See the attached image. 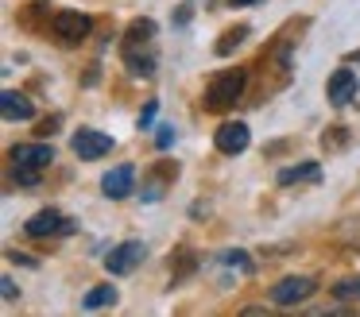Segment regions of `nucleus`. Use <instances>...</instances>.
Wrapping results in <instances>:
<instances>
[{
    "instance_id": "obj_1",
    "label": "nucleus",
    "mask_w": 360,
    "mask_h": 317,
    "mask_svg": "<svg viewBox=\"0 0 360 317\" xmlns=\"http://www.w3.org/2000/svg\"><path fill=\"white\" fill-rule=\"evenodd\" d=\"M124 62L136 77H148L155 70V23L136 20L124 35Z\"/></svg>"
},
{
    "instance_id": "obj_2",
    "label": "nucleus",
    "mask_w": 360,
    "mask_h": 317,
    "mask_svg": "<svg viewBox=\"0 0 360 317\" xmlns=\"http://www.w3.org/2000/svg\"><path fill=\"white\" fill-rule=\"evenodd\" d=\"M55 162V147L51 143H20L12 147V167H16V178L24 186H35L39 174Z\"/></svg>"
},
{
    "instance_id": "obj_3",
    "label": "nucleus",
    "mask_w": 360,
    "mask_h": 317,
    "mask_svg": "<svg viewBox=\"0 0 360 317\" xmlns=\"http://www.w3.org/2000/svg\"><path fill=\"white\" fill-rule=\"evenodd\" d=\"M244 85H248L244 70H221V74L205 85V108H210V112H225V108H233L236 101L244 97Z\"/></svg>"
},
{
    "instance_id": "obj_4",
    "label": "nucleus",
    "mask_w": 360,
    "mask_h": 317,
    "mask_svg": "<svg viewBox=\"0 0 360 317\" xmlns=\"http://www.w3.org/2000/svg\"><path fill=\"white\" fill-rule=\"evenodd\" d=\"M89 27H94V20H89L86 12H70V8H66V12H58L55 20H51V31H55V39L63 46H78L82 39L89 35Z\"/></svg>"
},
{
    "instance_id": "obj_5",
    "label": "nucleus",
    "mask_w": 360,
    "mask_h": 317,
    "mask_svg": "<svg viewBox=\"0 0 360 317\" xmlns=\"http://www.w3.org/2000/svg\"><path fill=\"white\" fill-rule=\"evenodd\" d=\"M314 290H318V278L314 275H290V278H283V283H275L271 302L275 306H298V302H306Z\"/></svg>"
},
{
    "instance_id": "obj_6",
    "label": "nucleus",
    "mask_w": 360,
    "mask_h": 317,
    "mask_svg": "<svg viewBox=\"0 0 360 317\" xmlns=\"http://www.w3.org/2000/svg\"><path fill=\"white\" fill-rule=\"evenodd\" d=\"M143 255H148V247H143L140 240H124V244H117L105 255V271H109V275H132Z\"/></svg>"
},
{
    "instance_id": "obj_7",
    "label": "nucleus",
    "mask_w": 360,
    "mask_h": 317,
    "mask_svg": "<svg viewBox=\"0 0 360 317\" xmlns=\"http://www.w3.org/2000/svg\"><path fill=\"white\" fill-rule=\"evenodd\" d=\"M74 224L66 221L58 209H39L35 216H27V224H24V232L27 236H35V240H51V236H66Z\"/></svg>"
},
{
    "instance_id": "obj_8",
    "label": "nucleus",
    "mask_w": 360,
    "mask_h": 317,
    "mask_svg": "<svg viewBox=\"0 0 360 317\" xmlns=\"http://www.w3.org/2000/svg\"><path fill=\"white\" fill-rule=\"evenodd\" d=\"M248 139H252L248 124H240V120H225V124L217 128V136H213V143H217V151H221V155H240V151H248Z\"/></svg>"
},
{
    "instance_id": "obj_9",
    "label": "nucleus",
    "mask_w": 360,
    "mask_h": 317,
    "mask_svg": "<svg viewBox=\"0 0 360 317\" xmlns=\"http://www.w3.org/2000/svg\"><path fill=\"white\" fill-rule=\"evenodd\" d=\"M109 151H112V136H105L97 128L74 131V155H82V159H105Z\"/></svg>"
},
{
    "instance_id": "obj_10",
    "label": "nucleus",
    "mask_w": 360,
    "mask_h": 317,
    "mask_svg": "<svg viewBox=\"0 0 360 317\" xmlns=\"http://www.w3.org/2000/svg\"><path fill=\"white\" fill-rule=\"evenodd\" d=\"M132 186H136V170L128 167H112V170H105V178H101V190H105V198H112V201H120V198H128L132 193Z\"/></svg>"
},
{
    "instance_id": "obj_11",
    "label": "nucleus",
    "mask_w": 360,
    "mask_h": 317,
    "mask_svg": "<svg viewBox=\"0 0 360 317\" xmlns=\"http://www.w3.org/2000/svg\"><path fill=\"white\" fill-rule=\"evenodd\" d=\"M356 74L352 70H333L329 74V85H326V93H329V105H349L352 97H356Z\"/></svg>"
},
{
    "instance_id": "obj_12",
    "label": "nucleus",
    "mask_w": 360,
    "mask_h": 317,
    "mask_svg": "<svg viewBox=\"0 0 360 317\" xmlns=\"http://www.w3.org/2000/svg\"><path fill=\"white\" fill-rule=\"evenodd\" d=\"M0 112H4V120H32V116H35V105L24 97V93L4 89V97H0Z\"/></svg>"
},
{
    "instance_id": "obj_13",
    "label": "nucleus",
    "mask_w": 360,
    "mask_h": 317,
    "mask_svg": "<svg viewBox=\"0 0 360 317\" xmlns=\"http://www.w3.org/2000/svg\"><path fill=\"white\" fill-rule=\"evenodd\" d=\"M321 170H318V162H298V167H290V170H279V182L283 186H295V182H314Z\"/></svg>"
},
{
    "instance_id": "obj_14",
    "label": "nucleus",
    "mask_w": 360,
    "mask_h": 317,
    "mask_svg": "<svg viewBox=\"0 0 360 317\" xmlns=\"http://www.w3.org/2000/svg\"><path fill=\"white\" fill-rule=\"evenodd\" d=\"M112 302H117V290H112L109 283H101V286H94V290L86 294L82 306H86V309H101V306H112Z\"/></svg>"
},
{
    "instance_id": "obj_15",
    "label": "nucleus",
    "mask_w": 360,
    "mask_h": 317,
    "mask_svg": "<svg viewBox=\"0 0 360 317\" xmlns=\"http://www.w3.org/2000/svg\"><path fill=\"white\" fill-rule=\"evenodd\" d=\"M248 35V27H236V31H225V35L217 39V54H233L236 46H240V39Z\"/></svg>"
},
{
    "instance_id": "obj_16",
    "label": "nucleus",
    "mask_w": 360,
    "mask_h": 317,
    "mask_svg": "<svg viewBox=\"0 0 360 317\" xmlns=\"http://www.w3.org/2000/svg\"><path fill=\"white\" fill-rule=\"evenodd\" d=\"M337 298L349 302V298H360V278H345V283H337Z\"/></svg>"
},
{
    "instance_id": "obj_17",
    "label": "nucleus",
    "mask_w": 360,
    "mask_h": 317,
    "mask_svg": "<svg viewBox=\"0 0 360 317\" xmlns=\"http://www.w3.org/2000/svg\"><path fill=\"white\" fill-rule=\"evenodd\" d=\"M221 263H229V267H240V271H252L248 252H225V255H221Z\"/></svg>"
},
{
    "instance_id": "obj_18",
    "label": "nucleus",
    "mask_w": 360,
    "mask_h": 317,
    "mask_svg": "<svg viewBox=\"0 0 360 317\" xmlns=\"http://www.w3.org/2000/svg\"><path fill=\"white\" fill-rule=\"evenodd\" d=\"M155 112H159V101H148V105H143V112H140V128H151Z\"/></svg>"
},
{
    "instance_id": "obj_19",
    "label": "nucleus",
    "mask_w": 360,
    "mask_h": 317,
    "mask_svg": "<svg viewBox=\"0 0 360 317\" xmlns=\"http://www.w3.org/2000/svg\"><path fill=\"white\" fill-rule=\"evenodd\" d=\"M174 139H179V136H174V128H159V131H155V143L163 147V151H167V147L174 143Z\"/></svg>"
},
{
    "instance_id": "obj_20",
    "label": "nucleus",
    "mask_w": 360,
    "mask_h": 317,
    "mask_svg": "<svg viewBox=\"0 0 360 317\" xmlns=\"http://www.w3.org/2000/svg\"><path fill=\"white\" fill-rule=\"evenodd\" d=\"M0 290H4V302H12V298H16V283H12V278H0Z\"/></svg>"
},
{
    "instance_id": "obj_21",
    "label": "nucleus",
    "mask_w": 360,
    "mask_h": 317,
    "mask_svg": "<svg viewBox=\"0 0 360 317\" xmlns=\"http://www.w3.org/2000/svg\"><path fill=\"white\" fill-rule=\"evenodd\" d=\"M233 8H248V4H259V0H229Z\"/></svg>"
}]
</instances>
